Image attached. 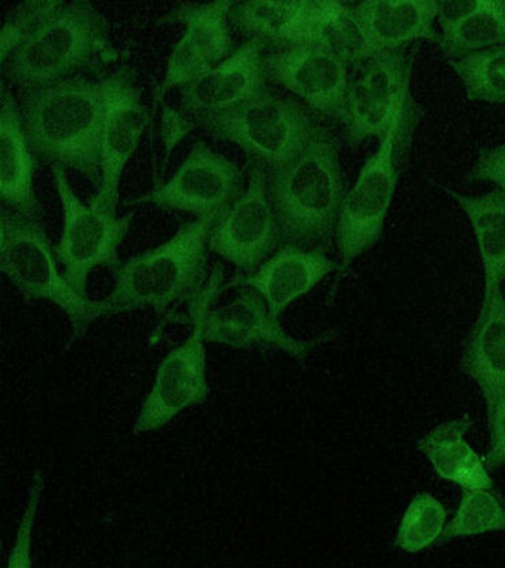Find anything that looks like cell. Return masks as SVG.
<instances>
[{
    "mask_svg": "<svg viewBox=\"0 0 505 568\" xmlns=\"http://www.w3.org/2000/svg\"><path fill=\"white\" fill-rule=\"evenodd\" d=\"M284 240H325L336 229L344 186L337 145L323 129L287 164L270 175Z\"/></svg>",
    "mask_w": 505,
    "mask_h": 568,
    "instance_id": "cell-4",
    "label": "cell"
},
{
    "mask_svg": "<svg viewBox=\"0 0 505 568\" xmlns=\"http://www.w3.org/2000/svg\"><path fill=\"white\" fill-rule=\"evenodd\" d=\"M334 270L335 263L323 252L306 251L290 242L253 274L242 275V280L257 290L273 315L279 317L291 302L312 292Z\"/></svg>",
    "mask_w": 505,
    "mask_h": 568,
    "instance_id": "cell-21",
    "label": "cell"
},
{
    "mask_svg": "<svg viewBox=\"0 0 505 568\" xmlns=\"http://www.w3.org/2000/svg\"><path fill=\"white\" fill-rule=\"evenodd\" d=\"M491 448L486 457L489 469L505 466V394L496 406L488 412Z\"/></svg>",
    "mask_w": 505,
    "mask_h": 568,
    "instance_id": "cell-31",
    "label": "cell"
},
{
    "mask_svg": "<svg viewBox=\"0 0 505 568\" xmlns=\"http://www.w3.org/2000/svg\"><path fill=\"white\" fill-rule=\"evenodd\" d=\"M479 0H473V2H438V20L442 28L454 26L457 21L472 14Z\"/></svg>",
    "mask_w": 505,
    "mask_h": 568,
    "instance_id": "cell-32",
    "label": "cell"
},
{
    "mask_svg": "<svg viewBox=\"0 0 505 568\" xmlns=\"http://www.w3.org/2000/svg\"><path fill=\"white\" fill-rule=\"evenodd\" d=\"M40 219L2 209L0 221V270L28 301L46 300L67 313L73 337L85 334L94 320L112 313L105 300L93 301L77 292L59 274Z\"/></svg>",
    "mask_w": 505,
    "mask_h": 568,
    "instance_id": "cell-6",
    "label": "cell"
},
{
    "mask_svg": "<svg viewBox=\"0 0 505 568\" xmlns=\"http://www.w3.org/2000/svg\"><path fill=\"white\" fill-rule=\"evenodd\" d=\"M36 156L23 126L21 105L2 82L0 111V195L4 209L20 215L40 219L33 178Z\"/></svg>",
    "mask_w": 505,
    "mask_h": 568,
    "instance_id": "cell-20",
    "label": "cell"
},
{
    "mask_svg": "<svg viewBox=\"0 0 505 568\" xmlns=\"http://www.w3.org/2000/svg\"><path fill=\"white\" fill-rule=\"evenodd\" d=\"M408 142L400 130L391 132L365 163L352 191L344 195L335 229L342 270L371 251L382 236L400 180L397 153L402 155Z\"/></svg>",
    "mask_w": 505,
    "mask_h": 568,
    "instance_id": "cell-11",
    "label": "cell"
},
{
    "mask_svg": "<svg viewBox=\"0 0 505 568\" xmlns=\"http://www.w3.org/2000/svg\"><path fill=\"white\" fill-rule=\"evenodd\" d=\"M222 215L183 224L163 245L115 270V286L104 298L112 313L152 310L163 313L189 301L201 288L213 226Z\"/></svg>",
    "mask_w": 505,
    "mask_h": 568,
    "instance_id": "cell-3",
    "label": "cell"
},
{
    "mask_svg": "<svg viewBox=\"0 0 505 568\" xmlns=\"http://www.w3.org/2000/svg\"><path fill=\"white\" fill-rule=\"evenodd\" d=\"M342 122L352 145L372 138L383 141L394 130L410 138L414 115L403 50L353 59Z\"/></svg>",
    "mask_w": 505,
    "mask_h": 568,
    "instance_id": "cell-7",
    "label": "cell"
},
{
    "mask_svg": "<svg viewBox=\"0 0 505 568\" xmlns=\"http://www.w3.org/2000/svg\"><path fill=\"white\" fill-rule=\"evenodd\" d=\"M447 518L448 511L442 501L431 494H418L403 514L396 547L407 554L431 548L443 537Z\"/></svg>",
    "mask_w": 505,
    "mask_h": 568,
    "instance_id": "cell-28",
    "label": "cell"
},
{
    "mask_svg": "<svg viewBox=\"0 0 505 568\" xmlns=\"http://www.w3.org/2000/svg\"><path fill=\"white\" fill-rule=\"evenodd\" d=\"M505 531V505L493 489H463L454 518L445 525L443 538L473 537Z\"/></svg>",
    "mask_w": 505,
    "mask_h": 568,
    "instance_id": "cell-27",
    "label": "cell"
},
{
    "mask_svg": "<svg viewBox=\"0 0 505 568\" xmlns=\"http://www.w3.org/2000/svg\"><path fill=\"white\" fill-rule=\"evenodd\" d=\"M235 3H183L163 21L185 27L168 63L160 97L172 88L185 89L231 55L230 13Z\"/></svg>",
    "mask_w": 505,
    "mask_h": 568,
    "instance_id": "cell-14",
    "label": "cell"
},
{
    "mask_svg": "<svg viewBox=\"0 0 505 568\" xmlns=\"http://www.w3.org/2000/svg\"><path fill=\"white\" fill-rule=\"evenodd\" d=\"M109 22L88 2L31 0L11 11L0 33L6 79L29 89L115 61Z\"/></svg>",
    "mask_w": 505,
    "mask_h": 568,
    "instance_id": "cell-1",
    "label": "cell"
},
{
    "mask_svg": "<svg viewBox=\"0 0 505 568\" xmlns=\"http://www.w3.org/2000/svg\"><path fill=\"white\" fill-rule=\"evenodd\" d=\"M438 2H362L349 4V22L355 34L354 58L400 50L417 39L435 38Z\"/></svg>",
    "mask_w": 505,
    "mask_h": 568,
    "instance_id": "cell-19",
    "label": "cell"
},
{
    "mask_svg": "<svg viewBox=\"0 0 505 568\" xmlns=\"http://www.w3.org/2000/svg\"><path fill=\"white\" fill-rule=\"evenodd\" d=\"M206 123L216 138L240 146L255 164L271 171L299 155L320 129L299 103L270 92Z\"/></svg>",
    "mask_w": 505,
    "mask_h": 568,
    "instance_id": "cell-9",
    "label": "cell"
},
{
    "mask_svg": "<svg viewBox=\"0 0 505 568\" xmlns=\"http://www.w3.org/2000/svg\"><path fill=\"white\" fill-rule=\"evenodd\" d=\"M44 487L43 473H36L32 479L31 494H29L26 513L18 526L16 544L11 549L9 567H29L32 566L31 546L32 532L34 528L36 514H38L41 490Z\"/></svg>",
    "mask_w": 505,
    "mask_h": 568,
    "instance_id": "cell-29",
    "label": "cell"
},
{
    "mask_svg": "<svg viewBox=\"0 0 505 568\" xmlns=\"http://www.w3.org/2000/svg\"><path fill=\"white\" fill-rule=\"evenodd\" d=\"M265 44L251 39L238 47L216 68L182 89V104L190 114L205 122L263 97L270 79L265 64Z\"/></svg>",
    "mask_w": 505,
    "mask_h": 568,
    "instance_id": "cell-18",
    "label": "cell"
},
{
    "mask_svg": "<svg viewBox=\"0 0 505 568\" xmlns=\"http://www.w3.org/2000/svg\"><path fill=\"white\" fill-rule=\"evenodd\" d=\"M282 239L270 175L253 165L246 191L213 226L211 251L240 271L254 272L276 251Z\"/></svg>",
    "mask_w": 505,
    "mask_h": 568,
    "instance_id": "cell-12",
    "label": "cell"
},
{
    "mask_svg": "<svg viewBox=\"0 0 505 568\" xmlns=\"http://www.w3.org/2000/svg\"><path fill=\"white\" fill-rule=\"evenodd\" d=\"M230 21L249 39L289 47L349 26V4L316 0L235 3Z\"/></svg>",
    "mask_w": 505,
    "mask_h": 568,
    "instance_id": "cell-16",
    "label": "cell"
},
{
    "mask_svg": "<svg viewBox=\"0 0 505 568\" xmlns=\"http://www.w3.org/2000/svg\"><path fill=\"white\" fill-rule=\"evenodd\" d=\"M208 394L205 341L193 328L188 339L172 348L160 364L150 394L142 402L133 434L164 428L182 412L204 404Z\"/></svg>",
    "mask_w": 505,
    "mask_h": 568,
    "instance_id": "cell-15",
    "label": "cell"
},
{
    "mask_svg": "<svg viewBox=\"0 0 505 568\" xmlns=\"http://www.w3.org/2000/svg\"><path fill=\"white\" fill-rule=\"evenodd\" d=\"M107 80L109 89L100 134V186L93 199L117 205L119 182L145 132L148 112L129 70H118Z\"/></svg>",
    "mask_w": 505,
    "mask_h": 568,
    "instance_id": "cell-17",
    "label": "cell"
},
{
    "mask_svg": "<svg viewBox=\"0 0 505 568\" xmlns=\"http://www.w3.org/2000/svg\"><path fill=\"white\" fill-rule=\"evenodd\" d=\"M472 223L485 272V290L502 287L505 281V193L492 191L463 195L445 189Z\"/></svg>",
    "mask_w": 505,
    "mask_h": 568,
    "instance_id": "cell-24",
    "label": "cell"
},
{
    "mask_svg": "<svg viewBox=\"0 0 505 568\" xmlns=\"http://www.w3.org/2000/svg\"><path fill=\"white\" fill-rule=\"evenodd\" d=\"M109 80L85 77L29 89L21 105L34 155L100 186V134Z\"/></svg>",
    "mask_w": 505,
    "mask_h": 568,
    "instance_id": "cell-2",
    "label": "cell"
},
{
    "mask_svg": "<svg viewBox=\"0 0 505 568\" xmlns=\"http://www.w3.org/2000/svg\"><path fill=\"white\" fill-rule=\"evenodd\" d=\"M462 368L477 384L491 412L505 394V298L502 287L485 290L477 323L468 336Z\"/></svg>",
    "mask_w": 505,
    "mask_h": 568,
    "instance_id": "cell-22",
    "label": "cell"
},
{
    "mask_svg": "<svg viewBox=\"0 0 505 568\" xmlns=\"http://www.w3.org/2000/svg\"><path fill=\"white\" fill-rule=\"evenodd\" d=\"M352 26L265 55L269 77L321 114L342 121L354 59Z\"/></svg>",
    "mask_w": 505,
    "mask_h": 568,
    "instance_id": "cell-8",
    "label": "cell"
},
{
    "mask_svg": "<svg viewBox=\"0 0 505 568\" xmlns=\"http://www.w3.org/2000/svg\"><path fill=\"white\" fill-rule=\"evenodd\" d=\"M189 317L205 342L234 348H276L303 359L320 343L335 336L334 331L312 341L295 339L283 329L257 290L248 286L242 275L224 282L215 271L211 281L189 301Z\"/></svg>",
    "mask_w": 505,
    "mask_h": 568,
    "instance_id": "cell-5",
    "label": "cell"
},
{
    "mask_svg": "<svg viewBox=\"0 0 505 568\" xmlns=\"http://www.w3.org/2000/svg\"><path fill=\"white\" fill-rule=\"evenodd\" d=\"M440 45L451 58L505 44V0H479L472 14L442 28Z\"/></svg>",
    "mask_w": 505,
    "mask_h": 568,
    "instance_id": "cell-25",
    "label": "cell"
},
{
    "mask_svg": "<svg viewBox=\"0 0 505 568\" xmlns=\"http://www.w3.org/2000/svg\"><path fill=\"white\" fill-rule=\"evenodd\" d=\"M468 178L472 181L491 182L505 193V142L481 153Z\"/></svg>",
    "mask_w": 505,
    "mask_h": 568,
    "instance_id": "cell-30",
    "label": "cell"
},
{
    "mask_svg": "<svg viewBox=\"0 0 505 568\" xmlns=\"http://www.w3.org/2000/svg\"><path fill=\"white\" fill-rule=\"evenodd\" d=\"M473 424L468 417L440 424L422 437L418 449L445 481L463 489H493L489 467L466 439Z\"/></svg>",
    "mask_w": 505,
    "mask_h": 568,
    "instance_id": "cell-23",
    "label": "cell"
},
{
    "mask_svg": "<svg viewBox=\"0 0 505 568\" xmlns=\"http://www.w3.org/2000/svg\"><path fill=\"white\" fill-rule=\"evenodd\" d=\"M63 211V231L55 248L63 275L82 297H88V277L99 266L117 265L118 247L127 236L130 215L118 216L117 205L97 199L85 204L71 189L67 170L52 165Z\"/></svg>",
    "mask_w": 505,
    "mask_h": 568,
    "instance_id": "cell-10",
    "label": "cell"
},
{
    "mask_svg": "<svg viewBox=\"0 0 505 568\" xmlns=\"http://www.w3.org/2000/svg\"><path fill=\"white\" fill-rule=\"evenodd\" d=\"M242 193L240 169L205 142H198L174 176L139 201L201 219L222 215Z\"/></svg>",
    "mask_w": 505,
    "mask_h": 568,
    "instance_id": "cell-13",
    "label": "cell"
},
{
    "mask_svg": "<svg viewBox=\"0 0 505 568\" xmlns=\"http://www.w3.org/2000/svg\"><path fill=\"white\" fill-rule=\"evenodd\" d=\"M450 63L461 77L468 99L505 104V44L451 58Z\"/></svg>",
    "mask_w": 505,
    "mask_h": 568,
    "instance_id": "cell-26",
    "label": "cell"
}]
</instances>
